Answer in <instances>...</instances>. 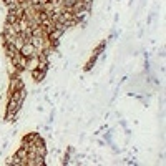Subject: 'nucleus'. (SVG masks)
Listing matches in <instances>:
<instances>
[{"mask_svg":"<svg viewBox=\"0 0 166 166\" xmlns=\"http://www.w3.org/2000/svg\"><path fill=\"white\" fill-rule=\"evenodd\" d=\"M18 105H20V101H17L15 98L10 100V103H8V113H7V118H12V115L18 110Z\"/></svg>","mask_w":166,"mask_h":166,"instance_id":"obj_1","label":"nucleus"},{"mask_svg":"<svg viewBox=\"0 0 166 166\" xmlns=\"http://www.w3.org/2000/svg\"><path fill=\"white\" fill-rule=\"evenodd\" d=\"M23 88V82L20 78H13L12 80V91H17V90H22Z\"/></svg>","mask_w":166,"mask_h":166,"instance_id":"obj_2","label":"nucleus"},{"mask_svg":"<svg viewBox=\"0 0 166 166\" xmlns=\"http://www.w3.org/2000/svg\"><path fill=\"white\" fill-rule=\"evenodd\" d=\"M33 77H35V80H37V82H40V78L43 77V73H40L38 70H33Z\"/></svg>","mask_w":166,"mask_h":166,"instance_id":"obj_3","label":"nucleus"}]
</instances>
